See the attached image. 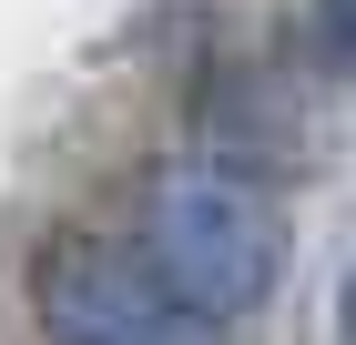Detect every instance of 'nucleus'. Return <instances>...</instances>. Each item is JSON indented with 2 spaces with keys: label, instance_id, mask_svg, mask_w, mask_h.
Returning a JSON list of instances; mask_svg holds the SVG:
<instances>
[{
  "label": "nucleus",
  "instance_id": "f257e3e1",
  "mask_svg": "<svg viewBox=\"0 0 356 345\" xmlns=\"http://www.w3.org/2000/svg\"><path fill=\"white\" fill-rule=\"evenodd\" d=\"M133 244H143V264L173 285V305L193 325H234L254 305H275V285H285V224L224 162H163L153 193H143V234Z\"/></svg>",
  "mask_w": 356,
  "mask_h": 345
},
{
  "label": "nucleus",
  "instance_id": "f03ea898",
  "mask_svg": "<svg viewBox=\"0 0 356 345\" xmlns=\"http://www.w3.org/2000/svg\"><path fill=\"white\" fill-rule=\"evenodd\" d=\"M31 315L51 345H193V315L122 234H61L31 264Z\"/></svg>",
  "mask_w": 356,
  "mask_h": 345
},
{
  "label": "nucleus",
  "instance_id": "7ed1b4c3",
  "mask_svg": "<svg viewBox=\"0 0 356 345\" xmlns=\"http://www.w3.org/2000/svg\"><path fill=\"white\" fill-rule=\"evenodd\" d=\"M305 41H316V71L346 81V0H305Z\"/></svg>",
  "mask_w": 356,
  "mask_h": 345
}]
</instances>
